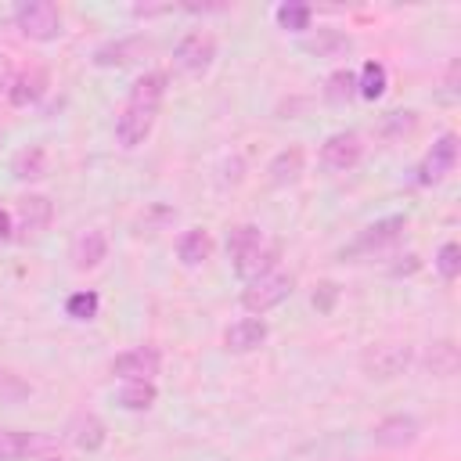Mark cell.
I'll list each match as a JSON object with an SVG mask.
<instances>
[{"mask_svg":"<svg viewBox=\"0 0 461 461\" xmlns=\"http://www.w3.org/2000/svg\"><path fill=\"white\" fill-rule=\"evenodd\" d=\"M162 97H166V76L162 72H144L140 79H133L130 94H126V104L115 119V137L122 148H137L148 140L151 126H155V115L162 108Z\"/></svg>","mask_w":461,"mask_h":461,"instance_id":"6da1fadb","label":"cell"},{"mask_svg":"<svg viewBox=\"0 0 461 461\" xmlns=\"http://www.w3.org/2000/svg\"><path fill=\"white\" fill-rule=\"evenodd\" d=\"M227 252H230V263H234V274L241 281H252L259 274H270L277 270V245L263 238L259 227L252 223H241L227 234Z\"/></svg>","mask_w":461,"mask_h":461,"instance_id":"7a4b0ae2","label":"cell"},{"mask_svg":"<svg viewBox=\"0 0 461 461\" xmlns=\"http://www.w3.org/2000/svg\"><path fill=\"white\" fill-rule=\"evenodd\" d=\"M14 25L25 40L50 43V40L61 36V11L50 0H22L14 7Z\"/></svg>","mask_w":461,"mask_h":461,"instance_id":"3957f363","label":"cell"},{"mask_svg":"<svg viewBox=\"0 0 461 461\" xmlns=\"http://www.w3.org/2000/svg\"><path fill=\"white\" fill-rule=\"evenodd\" d=\"M292 288H295V281H292V274H285V270L259 274V277L245 281V288H241V306H245L249 313H267V310H274L277 303H285V299L292 295Z\"/></svg>","mask_w":461,"mask_h":461,"instance_id":"277c9868","label":"cell"},{"mask_svg":"<svg viewBox=\"0 0 461 461\" xmlns=\"http://www.w3.org/2000/svg\"><path fill=\"white\" fill-rule=\"evenodd\" d=\"M216 58V36L205 29H191L173 47V68L184 76H202Z\"/></svg>","mask_w":461,"mask_h":461,"instance_id":"5b68a950","label":"cell"},{"mask_svg":"<svg viewBox=\"0 0 461 461\" xmlns=\"http://www.w3.org/2000/svg\"><path fill=\"white\" fill-rule=\"evenodd\" d=\"M364 155V140L357 130H339L321 144V166L331 173H349Z\"/></svg>","mask_w":461,"mask_h":461,"instance_id":"8992f818","label":"cell"},{"mask_svg":"<svg viewBox=\"0 0 461 461\" xmlns=\"http://www.w3.org/2000/svg\"><path fill=\"white\" fill-rule=\"evenodd\" d=\"M454 166H457V137L454 133H443L425 151V158L418 166V184L421 187H432V184L447 180V173H454Z\"/></svg>","mask_w":461,"mask_h":461,"instance_id":"52a82bcc","label":"cell"},{"mask_svg":"<svg viewBox=\"0 0 461 461\" xmlns=\"http://www.w3.org/2000/svg\"><path fill=\"white\" fill-rule=\"evenodd\" d=\"M162 367V357L155 346H133L112 360V375L122 382H151Z\"/></svg>","mask_w":461,"mask_h":461,"instance_id":"ba28073f","label":"cell"},{"mask_svg":"<svg viewBox=\"0 0 461 461\" xmlns=\"http://www.w3.org/2000/svg\"><path fill=\"white\" fill-rule=\"evenodd\" d=\"M50 220H54V205H50L47 194L18 198V205H14V230H22L25 238H36V234H43L50 227Z\"/></svg>","mask_w":461,"mask_h":461,"instance_id":"9c48e42d","label":"cell"},{"mask_svg":"<svg viewBox=\"0 0 461 461\" xmlns=\"http://www.w3.org/2000/svg\"><path fill=\"white\" fill-rule=\"evenodd\" d=\"M148 50H151V43L144 36H122V40H112V43L97 47L94 50V65H101V68H122V65L140 61Z\"/></svg>","mask_w":461,"mask_h":461,"instance_id":"30bf717a","label":"cell"},{"mask_svg":"<svg viewBox=\"0 0 461 461\" xmlns=\"http://www.w3.org/2000/svg\"><path fill=\"white\" fill-rule=\"evenodd\" d=\"M108 256V238L101 234V230H79L76 238H72V249H68V259H72V267L76 270H94L101 259Z\"/></svg>","mask_w":461,"mask_h":461,"instance_id":"8fae6325","label":"cell"},{"mask_svg":"<svg viewBox=\"0 0 461 461\" xmlns=\"http://www.w3.org/2000/svg\"><path fill=\"white\" fill-rule=\"evenodd\" d=\"M223 342H227L230 353H252V349H259L267 342V321L263 317H241V321H234L227 328Z\"/></svg>","mask_w":461,"mask_h":461,"instance_id":"7c38bea8","label":"cell"},{"mask_svg":"<svg viewBox=\"0 0 461 461\" xmlns=\"http://www.w3.org/2000/svg\"><path fill=\"white\" fill-rule=\"evenodd\" d=\"M47 94V72L43 68H25V72H14V83L7 90V101L14 108H29L36 104L40 97Z\"/></svg>","mask_w":461,"mask_h":461,"instance_id":"4fadbf2b","label":"cell"},{"mask_svg":"<svg viewBox=\"0 0 461 461\" xmlns=\"http://www.w3.org/2000/svg\"><path fill=\"white\" fill-rule=\"evenodd\" d=\"M418 432H421V425L411 414H393V418H382L375 425V443H382V447H407V443L418 439Z\"/></svg>","mask_w":461,"mask_h":461,"instance_id":"5bb4252c","label":"cell"},{"mask_svg":"<svg viewBox=\"0 0 461 461\" xmlns=\"http://www.w3.org/2000/svg\"><path fill=\"white\" fill-rule=\"evenodd\" d=\"M411 364V349L407 346H375L367 357H364V367L378 378H393L400 375L403 367Z\"/></svg>","mask_w":461,"mask_h":461,"instance_id":"9a60e30c","label":"cell"},{"mask_svg":"<svg viewBox=\"0 0 461 461\" xmlns=\"http://www.w3.org/2000/svg\"><path fill=\"white\" fill-rule=\"evenodd\" d=\"M403 227H407V216H385V220H378V223H371L360 238H357V245H353V252H371V249H385V245H393L400 234H403Z\"/></svg>","mask_w":461,"mask_h":461,"instance_id":"2e32d148","label":"cell"},{"mask_svg":"<svg viewBox=\"0 0 461 461\" xmlns=\"http://www.w3.org/2000/svg\"><path fill=\"white\" fill-rule=\"evenodd\" d=\"M176 256H180L184 267H202V263L212 256V238H209V230H202V227L184 230V234L176 238Z\"/></svg>","mask_w":461,"mask_h":461,"instance_id":"e0dca14e","label":"cell"},{"mask_svg":"<svg viewBox=\"0 0 461 461\" xmlns=\"http://www.w3.org/2000/svg\"><path fill=\"white\" fill-rule=\"evenodd\" d=\"M385 86H389V72H385V65H382V61H364L360 72H357V97H364V101H378V97L385 94Z\"/></svg>","mask_w":461,"mask_h":461,"instance_id":"ac0fdd59","label":"cell"},{"mask_svg":"<svg viewBox=\"0 0 461 461\" xmlns=\"http://www.w3.org/2000/svg\"><path fill=\"white\" fill-rule=\"evenodd\" d=\"M43 173H47V151L40 144H29L11 158V176L14 180H40Z\"/></svg>","mask_w":461,"mask_h":461,"instance_id":"d6986e66","label":"cell"},{"mask_svg":"<svg viewBox=\"0 0 461 461\" xmlns=\"http://www.w3.org/2000/svg\"><path fill=\"white\" fill-rule=\"evenodd\" d=\"M36 447H43L40 436L18 432V429H0V461H22V457L32 454Z\"/></svg>","mask_w":461,"mask_h":461,"instance_id":"ffe728a7","label":"cell"},{"mask_svg":"<svg viewBox=\"0 0 461 461\" xmlns=\"http://www.w3.org/2000/svg\"><path fill=\"white\" fill-rule=\"evenodd\" d=\"M267 173H270V184H277V187L299 180V173H303V151H299V148H285V151H277V155L270 158Z\"/></svg>","mask_w":461,"mask_h":461,"instance_id":"44dd1931","label":"cell"},{"mask_svg":"<svg viewBox=\"0 0 461 461\" xmlns=\"http://www.w3.org/2000/svg\"><path fill=\"white\" fill-rule=\"evenodd\" d=\"M155 396H158L155 382H122L115 393L122 411H148V407H155Z\"/></svg>","mask_w":461,"mask_h":461,"instance_id":"7402d4cb","label":"cell"},{"mask_svg":"<svg viewBox=\"0 0 461 461\" xmlns=\"http://www.w3.org/2000/svg\"><path fill=\"white\" fill-rule=\"evenodd\" d=\"M303 50H310L317 58H331V54L349 50V36L339 32V29H317L310 40H303Z\"/></svg>","mask_w":461,"mask_h":461,"instance_id":"603a6c76","label":"cell"},{"mask_svg":"<svg viewBox=\"0 0 461 461\" xmlns=\"http://www.w3.org/2000/svg\"><path fill=\"white\" fill-rule=\"evenodd\" d=\"M310 18H313L310 4H299V0H285V4H277V11H274V22H277L285 32H306V29H310Z\"/></svg>","mask_w":461,"mask_h":461,"instance_id":"cb8c5ba5","label":"cell"},{"mask_svg":"<svg viewBox=\"0 0 461 461\" xmlns=\"http://www.w3.org/2000/svg\"><path fill=\"white\" fill-rule=\"evenodd\" d=\"M72 443H76L79 450H97V447L104 443V421L94 418V414H79V418L72 421Z\"/></svg>","mask_w":461,"mask_h":461,"instance_id":"d4e9b609","label":"cell"},{"mask_svg":"<svg viewBox=\"0 0 461 461\" xmlns=\"http://www.w3.org/2000/svg\"><path fill=\"white\" fill-rule=\"evenodd\" d=\"M324 97H328V104H349L357 97V72H349V68L331 72L324 83Z\"/></svg>","mask_w":461,"mask_h":461,"instance_id":"484cf974","label":"cell"},{"mask_svg":"<svg viewBox=\"0 0 461 461\" xmlns=\"http://www.w3.org/2000/svg\"><path fill=\"white\" fill-rule=\"evenodd\" d=\"M97 310H101V299H97V292H90V288L68 295V303H65V313H68L72 321H94Z\"/></svg>","mask_w":461,"mask_h":461,"instance_id":"4316f807","label":"cell"},{"mask_svg":"<svg viewBox=\"0 0 461 461\" xmlns=\"http://www.w3.org/2000/svg\"><path fill=\"white\" fill-rule=\"evenodd\" d=\"M429 367H432V375L450 378L457 371V349H454V342H436L432 353H429Z\"/></svg>","mask_w":461,"mask_h":461,"instance_id":"83f0119b","label":"cell"},{"mask_svg":"<svg viewBox=\"0 0 461 461\" xmlns=\"http://www.w3.org/2000/svg\"><path fill=\"white\" fill-rule=\"evenodd\" d=\"M32 396V385L22 382L18 375H11L7 367H0V403H22Z\"/></svg>","mask_w":461,"mask_h":461,"instance_id":"f1b7e54d","label":"cell"},{"mask_svg":"<svg viewBox=\"0 0 461 461\" xmlns=\"http://www.w3.org/2000/svg\"><path fill=\"white\" fill-rule=\"evenodd\" d=\"M436 270H439L443 281H454V277L461 274V249H457V241H443V245H439V252H436Z\"/></svg>","mask_w":461,"mask_h":461,"instance_id":"f546056e","label":"cell"},{"mask_svg":"<svg viewBox=\"0 0 461 461\" xmlns=\"http://www.w3.org/2000/svg\"><path fill=\"white\" fill-rule=\"evenodd\" d=\"M11 83H14V68H11V61L0 54V94L7 97V90H11Z\"/></svg>","mask_w":461,"mask_h":461,"instance_id":"4dcf8cb0","label":"cell"},{"mask_svg":"<svg viewBox=\"0 0 461 461\" xmlns=\"http://www.w3.org/2000/svg\"><path fill=\"white\" fill-rule=\"evenodd\" d=\"M321 288H324L321 295L313 292V306H317V310H331V299H335V285H321Z\"/></svg>","mask_w":461,"mask_h":461,"instance_id":"1f68e13d","label":"cell"},{"mask_svg":"<svg viewBox=\"0 0 461 461\" xmlns=\"http://www.w3.org/2000/svg\"><path fill=\"white\" fill-rule=\"evenodd\" d=\"M11 234H14V230H11V216H7L4 209H0V241H7Z\"/></svg>","mask_w":461,"mask_h":461,"instance_id":"d6a6232c","label":"cell"}]
</instances>
